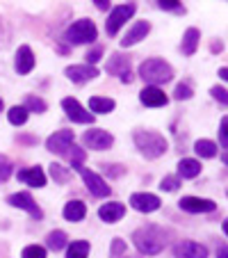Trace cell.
Returning a JSON list of instances; mask_svg holds the SVG:
<instances>
[{
    "mask_svg": "<svg viewBox=\"0 0 228 258\" xmlns=\"http://www.w3.org/2000/svg\"><path fill=\"white\" fill-rule=\"evenodd\" d=\"M192 96H194V92H192V87H189V85H185V83L176 85V92H174L176 101H189Z\"/></svg>",
    "mask_w": 228,
    "mask_h": 258,
    "instance_id": "obj_33",
    "label": "cell"
},
{
    "mask_svg": "<svg viewBox=\"0 0 228 258\" xmlns=\"http://www.w3.org/2000/svg\"><path fill=\"white\" fill-rule=\"evenodd\" d=\"M25 110H28V112H37V114H41V112H46V101L44 98H39V96H28L25 98Z\"/></svg>",
    "mask_w": 228,
    "mask_h": 258,
    "instance_id": "obj_29",
    "label": "cell"
},
{
    "mask_svg": "<svg viewBox=\"0 0 228 258\" xmlns=\"http://www.w3.org/2000/svg\"><path fill=\"white\" fill-rule=\"evenodd\" d=\"M73 169L80 171V176H83V180H85V185H87V190L92 192L94 197H98V199H105V197H110V185H107V183L96 174V171L85 169L83 165L73 167Z\"/></svg>",
    "mask_w": 228,
    "mask_h": 258,
    "instance_id": "obj_5",
    "label": "cell"
},
{
    "mask_svg": "<svg viewBox=\"0 0 228 258\" xmlns=\"http://www.w3.org/2000/svg\"><path fill=\"white\" fill-rule=\"evenodd\" d=\"M158 5L167 12H180V0H158Z\"/></svg>",
    "mask_w": 228,
    "mask_h": 258,
    "instance_id": "obj_37",
    "label": "cell"
},
{
    "mask_svg": "<svg viewBox=\"0 0 228 258\" xmlns=\"http://www.w3.org/2000/svg\"><path fill=\"white\" fill-rule=\"evenodd\" d=\"M62 107H64V112H66V117L71 119V121H75V123H94V114L80 105L78 98H71V96L64 98Z\"/></svg>",
    "mask_w": 228,
    "mask_h": 258,
    "instance_id": "obj_10",
    "label": "cell"
},
{
    "mask_svg": "<svg viewBox=\"0 0 228 258\" xmlns=\"http://www.w3.org/2000/svg\"><path fill=\"white\" fill-rule=\"evenodd\" d=\"M66 233L64 231H59V229H55V231H50L48 235H46V247L48 249H53V251H59V249H64L66 247Z\"/></svg>",
    "mask_w": 228,
    "mask_h": 258,
    "instance_id": "obj_25",
    "label": "cell"
},
{
    "mask_svg": "<svg viewBox=\"0 0 228 258\" xmlns=\"http://www.w3.org/2000/svg\"><path fill=\"white\" fill-rule=\"evenodd\" d=\"M14 67L21 76H25V73H30L34 69V55H32V48H30V46H21V48L16 50Z\"/></svg>",
    "mask_w": 228,
    "mask_h": 258,
    "instance_id": "obj_19",
    "label": "cell"
},
{
    "mask_svg": "<svg viewBox=\"0 0 228 258\" xmlns=\"http://www.w3.org/2000/svg\"><path fill=\"white\" fill-rule=\"evenodd\" d=\"M135 12H137V7L132 5V3H128V5H119V7H114V10L110 12V19H107V23H105V30H107V34H117L119 30H121V25L123 23H128V21L135 16Z\"/></svg>",
    "mask_w": 228,
    "mask_h": 258,
    "instance_id": "obj_6",
    "label": "cell"
},
{
    "mask_svg": "<svg viewBox=\"0 0 228 258\" xmlns=\"http://www.w3.org/2000/svg\"><path fill=\"white\" fill-rule=\"evenodd\" d=\"M178 185H180L178 176H165V178H162V183H160V187L165 192H176V190H178Z\"/></svg>",
    "mask_w": 228,
    "mask_h": 258,
    "instance_id": "obj_34",
    "label": "cell"
},
{
    "mask_svg": "<svg viewBox=\"0 0 228 258\" xmlns=\"http://www.w3.org/2000/svg\"><path fill=\"white\" fill-rule=\"evenodd\" d=\"M89 256V242L87 240H75L68 244L66 258H87Z\"/></svg>",
    "mask_w": 228,
    "mask_h": 258,
    "instance_id": "obj_26",
    "label": "cell"
},
{
    "mask_svg": "<svg viewBox=\"0 0 228 258\" xmlns=\"http://www.w3.org/2000/svg\"><path fill=\"white\" fill-rule=\"evenodd\" d=\"M64 39H66L68 44H73V46L92 44V41L98 39V30H96V25H94V21L80 19V21H75L73 25H68Z\"/></svg>",
    "mask_w": 228,
    "mask_h": 258,
    "instance_id": "obj_4",
    "label": "cell"
},
{
    "mask_svg": "<svg viewBox=\"0 0 228 258\" xmlns=\"http://www.w3.org/2000/svg\"><path fill=\"white\" fill-rule=\"evenodd\" d=\"M226 128H228V119H221V126H219V137H221V149L226 151L228 149V135H226Z\"/></svg>",
    "mask_w": 228,
    "mask_h": 258,
    "instance_id": "obj_39",
    "label": "cell"
},
{
    "mask_svg": "<svg viewBox=\"0 0 228 258\" xmlns=\"http://www.w3.org/2000/svg\"><path fill=\"white\" fill-rule=\"evenodd\" d=\"M199 41H201V32L196 28H187L183 34V46H180V50H183L185 55H194L196 48H199Z\"/></svg>",
    "mask_w": 228,
    "mask_h": 258,
    "instance_id": "obj_22",
    "label": "cell"
},
{
    "mask_svg": "<svg viewBox=\"0 0 228 258\" xmlns=\"http://www.w3.org/2000/svg\"><path fill=\"white\" fill-rule=\"evenodd\" d=\"M128 258H130V256H128Z\"/></svg>",
    "mask_w": 228,
    "mask_h": 258,
    "instance_id": "obj_45",
    "label": "cell"
},
{
    "mask_svg": "<svg viewBox=\"0 0 228 258\" xmlns=\"http://www.w3.org/2000/svg\"><path fill=\"white\" fill-rule=\"evenodd\" d=\"M94 3H96V7H98L101 12L110 10V0H94Z\"/></svg>",
    "mask_w": 228,
    "mask_h": 258,
    "instance_id": "obj_41",
    "label": "cell"
},
{
    "mask_svg": "<svg viewBox=\"0 0 228 258\" xmlns=\"http://www.w3.org/2000/svg\"><path fill=\"white\" fill-rule=\"evenodd\" d=\"M139 78L150 87H158L174 78V67L162 57H148L139 64Z\"/></svg>",
    "mask_w": 228,
    "mask_h": 258,
    "instance_id": "obj_2",
    "label": "cell"
},
{
    "mask_svg": "<svg viewBox=\"0 0 228 258\" xmlns=\"http://www.w3.org/2000/svg\"><path fill=\"white\" fill-rule=\"evenodd\" d=\"M178 206L185 213H212V210H217V204L212 199H201V197H183Z\"/></svg>",
    "mask_w": 228,
    "mask_h": 258,
    "instance_id": "obj_13",
    "label": "cell"
},
{
    "mask_svg": "<svg viewBox=\"0 0 228 258\" xmlns=\"http://www.w3.org/2000/svg\"><path fill=\"white\" fill-rule=\"evenodd\" d=\"M123 251H126V242H123L121 238H114V242H112V249H110V256L112 258H121Z\"/></svg>",
    "mask_w": 228,
    "mask_h": 258,
    "instance_id": "obj_36",
    "label": "cell"
},
{
    "mask_svg": "<svg viewBox=\"0 0 228 258\" xmlns=\"http://www.w3.org/2000/svg\"><path fill=\"white\" fill-rule=\"evenodd\" d=\"M217 258H228V249H226V244H221V249H219Z\"/></svg>",
    "mask_w": 228,
    "mask_h": 258,
    "instance_id": "obj_42",
    "label": "cell"
},
{
    "mask_svg": "<svg viewBox=\"0 0 228 258\" xmlns=\"http://www.w3.org/2000/svg\"><path fill=\"white\" fill-rule=\"evenodd\" d=\"M73 142H75L73 131H57L55 135H50L48 140H46V149H48L50 153H57V156H66Z\"/></svg>",
    "mask_w": 228,
    "mask_h": 258,
    "instance_id": "obj_9",
    "label": "cell"
},
{
    "mask_svg": "<svg viewBox=\"0 0 228 258\" xmlns=\"http://www.w3.org/2000/svg\"><path fill=\"white\" fill-rule=\"evenodd\" d=\"M210 94H212V98H217L221 105H226V103H228V96H226L228 92L223 87H212V89H210Z\"/></svg>",
    "mask_w": 228,
    "mask_h": 258,
    "instance_id": "obj_38",
    "label": "cell"
},
{
    "mask_svg": "<svg viewBox=\"0 0 228 258\" xmlns=\"http://www.w3.org/2000/svg\"><path fill=\"white\" fill-rule=\"evenodd\" d=\"M21 258H46V249L41 244H28L21 253Z\"/></svg>",
    "mask_w": 228,
    "mask_h": 258,
    "instance_id": "obj_31",
    "label": "cell"
},
{
    "mask_svg": "<svg viewBox=\"0 0 228 258\" xmlns=\"http://www.w3.org/2000/svg\"><path fill=\"white\" fill-rule=\"evenodd\" d=\"M201 174V162L194 158H183L178 162V178H196Z\"/></svg>",
    "mask_w": 228,
    "mask_h": 258,
    "instance_id": "obj_23",
    "label": "cell"
},
{
    "mask_svg": "<svg viewBox=\"0 0 228 258\" xmlns=\"http://www.w3.org/2000/svg\"><path fill=\"white\" fill-rule=\"evenodd\" d=\"M50 176H53L57 183H68V178H71V171L66 169V167H62V165H50Z\"/></svg>",
    "mask_w": 228,
    "mask_h": 258,
    "instance_id": "obj_30",
    "label": "cell"
},
{
    "mask_svg": "<svg viewBox=\"0 0 228 258\" xmlns=\"http://www.w3.org/2000/svg\"><path fill=\"white\" fill-rule=\"evenodd\" d=\"M132 242H135V247L139 249L144 256H156V253H160L162 249H165L167 240H165V231H162L160 226L146 224L132 233Z\"/></svg>",
    "mask_w": 228,
    "mask_h": 258,
    "instance_id": "obj_1",
    "label": "cell"
},
{
    "mask_svg": "<svg viewBox=\"0 0 228 258\" xmlns=\"http://www.w3.org/2000/svg\"><path fill=\"white\" fill-rule=\"evenodd\" d=\"M3 110H5V103H3V98H0V112H3Z\"/></svg>",
    "mask_w": 228,
    "mask_h": 258,
    "instance_id": "obj_44",
    "label": "cell"
},
{
    "mask_svg": "<svg viewBox=\"0 0 228 258\" xmlns=\"http://www.w3.org/2000/svg\"><path fill=\"white\" fill-rule=\"evenodd\" d=\"M160 197L150 195V192H135V195L130 197V206L135 210H139V213H156L158 208H160Z\"/></svg>",
    "mask_w": 228,
    "mask_h": 258,
    "instance_id": "obj_12",
    "label": "cell"
},
{
    "mask_svg": "<svg viewBox=\"0 0 228 258\" xmlns=\"http://www.w3.org/2000/svg\"><path fill=\"white\" fill-rule=\"evenodd\" d=\"M101 55H103V48H101V46H96L94 50H89V53H87V64H92V67H94V64L101 59Z\"/></svg>",
    "mask_w": 228,
    "mask_h": 258,
    "instance_id": "obj_40",
    "label": "cell"
},
{
    "mask_svg": "<svg viewBox=\"0 0 228 258\" xmlns=\"http://www.w3.org/2000/svg\"><path fill=\"white\" fill-rule=\"evenodd\" d=\"M123 215H126V206L119 204V201L103 204L101 208H98V217H101L103 222H107V224H114V222H119Z\"/></svg>",
    "mask_w": 228,
    "mask_h": 258,
    "instance_id": "obj_18",
    "label": "cell"
},
{
    "mask_svg": "<svg viewBox=\"0 0 228 258\" xmlns=\"http://www.w3.org/2000/svg\"><path fill=\"white\" fill-rule=\"evenodd\" d=\"M83 142L87 149L92 151H107L112 144H114V137L110 135L107 131H101V128H92L83 135Z\"/></svg>",
    "mask_w": 228,
    "mask_h": 258,
    "instance_id": "obj_7",
    "label": "cell"
},
{
    "mask_svg": "<svg viewBox=\"0 0 228 258\" xmlns=\"http://www.w3.org/2000/svg\"><path fill=\"white\" fill-rule=\"evenodd\" d=\"M28 114L30 112L23 105H14L10 112H7V119H10V123H14V126H23V123L28 121Z\"/></svg>",
    "mask_w": 228,
    "mask_h": 258,
    "instance_id": "obj_28",
    "label": "cell"
},
{
    "mask_svg": "<svg viewBox=\"0 0 228 258\" xmlns=\"http://www.w3.org/2000/svg\"><path fill=\"white\" fill-rule=\"evenodd\" d=\"M139 101L144 103L146 107H162V105L169 103V96H167L160 87H150V85H146V87L139 92Z\"/></svg>",
    "mask_w": 228,
    "mask_h": 258,
    "instance_id": "obj_16",
    "label": "cell"
},
{
    "mask_svg": "<svg viewBox=\"0 0 228 258\" xmlns=\"http://www.w3.org/2000/svg\"><path fill=\"white\" fill-rule=\"evenodd\" d=\"M19 180L28 183L32 187H44L46 185V174L41 167H30V169H21L19 171Z\"/></svg>",
    "mask_w": 228,
    "mask_h": 258,
    "instance_id": "obj_20",
    "label": "cell"
},
{
    "mask_svg": "<svg viewBox=\"0 0 228 258\" xmlns=\"http://www.w3.org/2000/svg\"><path fill=\"white\" fill-rule=\"evenodd\" d=\"M117 107V103L112 98H103V96H92L89 98V112H96V114H107Z\"/></svg>",
    "mask_w": 228,
    "mask_h": 258,
    "instance_id": "obj_24",
    "label": "cell"
},
{
    "mask_svg": "<svg viewBox=\"0 0 228 258\" xmlns=\"http://www.w3.org/2000/svg\"><path fill=\"white\" fill-rule=\"evenodd\" d=\"M68 156H71L73 167H78V165H83V162H85V158H87V153H85L83 149H78V146H75V144H71V151H68Z\"/></svg>",
    "mask_w": 228,
    "mask_h": 258,
    "instance_id": "obj_35",
    "label": "cell"
},
{
    "mask_svg": "<svg viewBox=\"0 0 228 258\" xmlns=\"http://www.w3.org/2000/svg\"><path fill=\"white\" fill-rule=\"evenodd\" d=\"M176 258H208V247L194 242V240H183L174 247Z\"/></svg>",
    "mask_w": 228,
    "mask_h": 258,
    "instance_id": "obj_15",
    "label": "cell"
},
{
    "mask_svg": "<svg viewBox=\"0 0 228 258\" xmlns=\"http://www.w3.org/2000/svg\"><path fill=\"white\" fill-rule=\"evenodd\" d=\"M148 32H150V23H148V21H137V23L126 32V37L121 39V46H123V48H130V46L139 44L141 39H146V34H148Z\"/></svg>",
    "mask_w": 228,
    "mask_h": 258,
    "instance_id": "obj_17",
    "label": "cell"
},
{
    "mask_svg": "<svg viewBox=\"0 0 228 258\" xmlns=\"http://www.w3.org/2000/svg\"><path fill=\"white\" fill-rule=\"evenodd\" d=\"M7 204L14 206V208L25 210V213L32 215L34 219L44 217V210L34 204V199H32V195H30V192H16V195H10V197H7Z\"/></svg>",
    "mask_w": 228,
    "mask_h": 258,
    "instance_id": "obj_8",
    "label": "cell"
},
{
    "mask_svg": "<svg viewBox=\"0 0 228 258\" xmlns=\"http://www.w3.org/2000/svg\"><path fill=\"white\" fill-rule=\"evenodd\" d=\"M194 151L199 153L201 158H214L217 156V144H214V142H210V140H199L194 144Z\"/></svg>",
    "mask_w": 228,
    "mask_h": 258,
    "instance_id": "obj_27",
    "label": "cell"
},
{
    "mask_svg": "<svg viewBox=\"0 0 228 258\" xmlns=\"http://www.w3.org/2000/svg\"><path fill=\"white\" fill-rule=\"evenodd\" d=\"M12 171H14L12 160L10 158H5V156H0V183H5V180L12 176Z\"/></svg>",
    "mask_w": 228,
    "mask_h": 258,
    "instance_id": "obj_32",
    "label": "cell"
},
{
    "mask_svg": "<svg viewBox=\"0 0 228 258\" xmlns=\"http://www.w3.org/2000/svg\"><path fill=\"white\" fill-rule=\"evenodd\" d=\"M107 71L114 73V76H119L121 83H126V85H130L132 78H135V76L130 73V57H126V55H121V53H114L110 57V62H107Z\"/></svg>",
    "mask_w": 228,
    "mask_h": 258,
    "instance_id": "obj_11",
    "label": "cell"
},
{
    "mask_svg": "<svg viewBox=\"0 0 228 258\" xmlns=\"http://www.w3.org/2000/svg\"><path fill=\"white\" fill-rule=\"evenodd\" d=\"M132 140H135V146L139 149V153L146 156L148 160H156V158L165 156L167 149H169L165 135H160L156 131H135Z\"/></svg>",
    "mask_w": 228,
    "mask_h": 258,
    "instance_id": "obj_3",
    "label": "cell"
},
{
    "mask_svg": "<svg viewBox=\"0 0 228 258\" xmlns=\"http://www.w3.org/2000/svg\"><path fill=\"white\" fill-rule=\"evenodd\" d=\"M62 215H64V219H66V222H83L85 215H87V206H85L83 201H78V199L68 201V204L64 206Z\"/></svg>",
    "mask_w": 228,
    "mask_h": 258,
    "instance_id": "obj_21",
    "label": "cell"
},
{
    "mask_svg": "<svg viewBox=\"0 0 228 258\" xmlns=\"http://www.w3.org/2000/svg\"><path fill=\"white\" fill-rule=\"evenodd\" d=\"M66 78L73 80V83H89V80L98 78V69L92 67V64H73V67H66Z\"/></svg>",
    "mask_w": 228,
    "mask_h": 258,
    "instance_id": "obj_14",
    "label": "cell"
},
{
    "mask_svg": "<svg viewBox=\"0 0 228 258\" xmlns=\"http://www.w3.org/2000/svg\"><path fill=\"white\" fill-rule=\"evenodd\" d=\"M219 78H221V80H226V78H228V69H226V67L219 69Z\"/></svg>",
    "mask_w": 228,
    "mask_h": 258,
    "instance_id": "obj_43",
    "label": "cell"
}]
</instances>
